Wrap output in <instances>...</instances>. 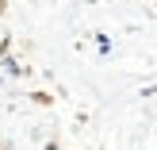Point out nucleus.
Masks as SVG:
<instances>
[{
	"instance_id": "nucleus-1",
	"label": "nucleus",
	"mask_w": 157,
	"mask_h": 150,
	"mask_svg": "<svg viewBox=\"0 0 157 150\" xmlns=\"http://www.w3.org/2000/svg\"><path fill=\"white\" fill-rule=\"evenodd\" d=\"M96 46H100V54H107V50H111V39H107V35H96Z\"/></svg>"
},
{
	"instance_id": "nucleus-2",
	"label": "nucleus",
	"mask_w": 157,
	"mask_h": 150,
	"mask_svg": "<svg viewBox=\"0 0 157 150\" xmlns=\"http://www.w3.org/2000/svg\"><path fill=\"white\" fill-rule=\"evenodd\" d=\"M0 12H4V0H0Z\"/></svg>"
}]
</instances>
